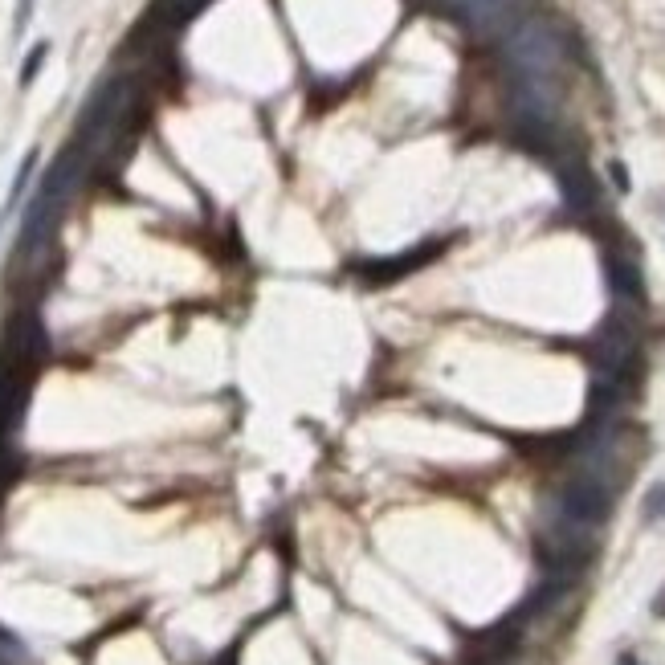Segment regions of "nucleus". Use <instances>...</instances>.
Wrapping results in <instances>:
<instances>
[{"label":"nucleus","instance_id":"f257e3e1","mask_svg":"<svg viewBox=\"0 0 665 665\" xmlns=\"http://www.w3.org/2000/svg\"><path fill=\"white\" fill-rule=\"evenodd\" d=\"M559 54H564V49H559V37H555L547 25H539V21L515 29V37L506 41V58H510V66L519 70V78L555 82Z\"/></svg>","mask_w":665,"mask_h":665},{"label":"nucleus","instance_id":"f03ea898","mask_svg":"<svg viewBox=\"0 0 665 665\" xmlns=\"http://www.w3.org/2000/svg\"><path fill=\"white\" fill-rule=\"evenodd\" d=\"M612 510V490L604 478H592V474H576L564 482L559 490V519H568L576 527H596L608 519Z\"/></svg>","mask_w":665,"mask_h":665},{"label":"nucleus","instance_id":"7ed1b4c3","mask_svg":"<svg viewBox=\"0 0 665 665\" xmlns=\"http://www.w3.org/2000/svg\"><path fill=\"white\" fill-rule=\"evenodd\" d=\"M449 5L474 29H498L510 17V0H449Z\"/></svg>","mask_w":665,"mask_h":665},{"label":"nucleus","instance_id":"20e7f679","mask_svg":"<svg viewBox=\"0 0 665 665\" xmlns=\"http://www.w3.org/2000/svg\"><path fill=\"white\" fill-rule=\"evenodd\" d=\"M608 274H612V286H617L621 294H641V278H637V270L629 266V262H617V258H612L608 262Z\"/></svg>","mask_w":665,"mask_h":665},{"label":"nucleus","instance_id":"39448f33","mask_svg":"<svg viewBox=\"0 0 665 665\" xmlns=\"http://www.w3.org/2000/svg\"><path fill=\"white\" fill-rule=\"evenodd\" d=\"M641 510H645V523H657L661 515H665V482H657V486H649V494H645V502H641Z\"/></svg>","mask_w":665,"mask_h":665},{"label":"nucleus","instance_id":"423d86ee","mask_svg":"<svg viewBox=\"0 0 665 665\" xmlns=\"http://www.w3.org/2000/svg\"><path fill=\"white\" fill-rule=\"evenodd\" d=\"M45 54H49V45H45V41H41V45H33V54H29L25 70H21V86H29V82L37 78V70L45 66Z\"/></svg>","mask_w":665,"mask_h":665},{"label":"nucleus","instance_id":"0eeeda50","mask_svg":"<svg viewBox=\"0 0 665 665\" xmlns=\"http://www.w3.org/2000/svg\"><path fill=\"white\" fill-rule=\"evenodd\" d=\"M612 180H617V188H621V192L629 188V176H625V168H621V164H612Z\"/></svg>","mask_w":665,"mask_h":665},{"label":"nucleus","instance_id":"6e6552de","mask_svg":"<svg viewBox=\"0 0 665 665\" xmlns=\"http://www.w3.org/2000/svg\"><path fill=\"white\" fill-rule=\"evenodd\" d=\"M653 612H657V617H665V588L653 596Z\"/></svg>","mask_w":665,"mask_h":665},{"label":"nucleus","instance_id":"1a4fd4ad","mask_svg":"<svg viewBox=\"0 0 665 665\" xmlns=\"http://www.w3.org/2000/svg\"><path fill=\"white\" fill-rule=\"evenodd\" d=\"M617 665H641V661H637L633 653H621V661H617Z\"/></svg>","mask_w":665,"mask_h":665}]
</instances>
